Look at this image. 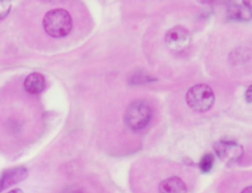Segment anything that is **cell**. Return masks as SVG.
<instances>
[{
    "label": "cell",
    "mask_w": 252,
    "mask_h": 193,
    "mask_svg": "<svg viewBox=\"0 0 252 193\" xmlns=\"http://www.w3.org/2000/svg\"><path fill=\"white\" fill-rule=\"evenodd\" d=\"M42 26L45 32L55 38L64 37L71 32L73 27L72 17L65 9H52L45 13Z\"/></svg>",
    "instance_id": "1"
},
{
    "label": "cell",
    "mask_w": 252,
    "mask_h": 193,
    "mask_svg": "<svg viewBox=\"0 0 252 193\" xmlns=\"http://www.w3.org/2000/svg\"><path fill=\"white\" fill-rule=\"evenodd\" d=\"M152 119V108L150 104L142 99L130 102L125 110L124 121L133 131L144 129Z\"/></svg>",
    "instance_id": "2"
},
{
    "label": "cell",
    "mask_w": 252,
    "mask_h": 193,
    "mask_svg": "<svg viewBox=\"0 0 252 193\" xmlns=\"http://www.w3.org/2000/svg\"><path fill=\"white\" fill-rule=\"evenodd\" d=\"M187 104L195 111L205 112L215 102V95L210 86L198 84L191 87L186 94Z\"/></svg>",
    "instance_id": "3"
},
{
    "label": "cell",
    "mask_w": 252,
    "mask_h": 193,
    "mask_svg": "<svg viewBox=\"0 0 252 193\" xmlns=\"http://www.w3.org/2000/svg\"><path fill=\"white\" fill-rule=\"evenodd\" d=\"M218 158L226 164H233L243 156V148L234 141L220 140L214 145Z\"/></svg>",
    "instance_id": "4"
},
{
    "label": "cell",
    "mask_w": 252,
    "mask_h": 193,
    "mask_svg": "<svg viewBox=\"0 0 252 193\" xmlns=\"http://www.w3.org/2000/svg\"><path fill=\"white\" fill-rule=\"evenodd\" d=\"M164 41L170 50L174 52H180L189 46L190 34L185 28L181 26H175L166 32Z\"/></svg>",
    "instance_id": "5"
},
{
    "label": "cell",
    "mask_w": 252,
    "mask_h": 193,
    "mask_svg": "<svg viewBox=\"0 0 252 193\" xmlns=\"http://www.w3.org/2000/svg\"><path fill=\"white\" fill-rule=\"evenodd\" d=\"M28 169L25 166L10 167L0 174V192L24 181L28 177Z\"/></svg>",
    "instance_id": "6"
},
{
    "label": "cell",
    "mask_w": 252,
    "mask_h": 193,
    "mask_svg": "<svg viewBox=\"0 0 252 193\" xmlns=\"http://www.w3.org/2000/svg\"><path fill=\"white\" fill-rule=\"evenodd\" d=\"M227 14L231 19L248 21L252 18V1L230 2Z\"/></svg>",
    "instance_id": "7"
},
{
    "label": "cell",
    "mask_w": 252,
    "mask_h": 193,
    "mask_svg": "<svg viewBox=\"0 0 252 193\" xmlns=\"http://www.w3.org/2000/svg\"><path fill=\"white\" fill-rule=\"evenodd\" d=\"M44 87H45L44 76L37 72L28 75L24 82L25 90L32 95H36L41 93Z\"/></svg>",
    "instance_id": "8"
},
{
    "label": "cell",
    "mask_w": 252,
    "mask_h": 193,
    "mask_svg": "<svg viewBox=\"0 0 252 193\" xmlns=\"http://www.w3.org/2000/svg\"><path fill=\"white\" fill-rule=\"evenodd\" d=\"M159 193H186L185 183L177 176H171L162 180L158 185Z\"/></svg>",
    "instance_id": "9"
},
{
    "label": "cell",
    "mask_w": 252,
    "mask_h": 193,
    "mask_svg": "<svg viewBox=\"0 0 252 193\" xmlns=\"http://www.w3.org/2000/svg\"><path fill=\"white\" fill-rule=\"evenodd\" d=\"M214 164V157L211 154H206L202 157L199 162V167L202 172H209Z\"/></svg>",
    "instance_id": "10"
},
{
    "label": "cell",
    "mask_w": 252,
    "mask_h": 193,
    "mask_svg": "<svg viewBox=\"0 0 252 193\" xmlns=\"http://www.w3.org/2000/svg\"><path fill=\"white\" fill-rule=\"evenodd\" d=\"M11 10V2L0 0V21L4 19Z\"/></svg>",
    "instance_id": "11"
},
{
    "label": "cell",
    "mask_w": 252,
    "mask_h": 193,
    "mask_svg": "<svg viewBox=\"0 0 252 193\" xmlns=\"http://www.w3.org/2000/svg\"><path fill=\"white\" fill-rule=\"evenodd\" d=\"M245 98L249 102L252 101V85L250 87H248V89L246 90V92H245Z\"/></svg>",
    "instance_id": "12"
},
{
    "label": "cell",
    "mask_w": 252,
    "mask_h": 193,
    "mask_svg": "<svg viewBox=\"0 0 252 193\" xmlns=\"http://www.w3.org/2000/svg\"><path fill=\"white\" fill-rule=\"evenodd\" d=\"M241 193H252V185L251 186H248L246 188H244Z\"/></svg>",
    "instance_id": "13"
},
{
    "label": "cell",
    "mask_w": 252,
    "mask_h": 193,
    "mask_svg": "<svg viewBox=\"0 0 252 193\" xmlns=\"http://www.w3.org/2000/svg\"><path fill=\"white\" fill-rule=\"evenodd\" d=\"M8 193H24V192L21 189H19V188H15V189L10 190Z\"/></svg>",
    "instance_id": "14"
},
{
    "label": "cell",
    "mask_w": 252,
    "mask_h": 193,
    "mask_svg": "<svg viewBox=\"0 0 252 193\" xmlns=\"http://www.w3.org/2000/svg\"><path fill=\"white\" fill-rule=\"evenodd\" d=\"M64 193H83V192L80 190H67Z\"/></svg>",
    "instance_id": "15"
}]
</instances>
